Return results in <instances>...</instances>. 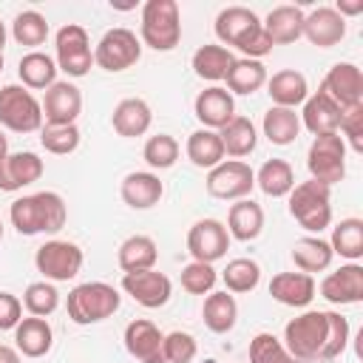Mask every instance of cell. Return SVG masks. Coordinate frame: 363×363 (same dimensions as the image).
Returning <instances> with one entry per match:
<instances>
[{"mask_svg": "<svg viewBox=\"0 0 363 363\" xmlns=\"http://www.w3.org/2000/svg\"><path fill=\"white\" fill-rule=\"evenodd\" d=\"M9 218L20 235H37V233H60L65 227L68 210L60 193L43 190L23 199H14L9 207Z\"/></svg>", "mask_w": 363, "mask_h": 363, "instance_id": "obj_1", "label": "cell"}, {"mask_svg": "<svg viewBox=\"0 0 363 363\" xmlns=\"http://www.w3.org/2000/svg\"><path fill=\"white\" fill-rule=\"evenodd\" d=\"M329 346V318L320 309H309L284 326V349L292 360H323Z\"/></svg>", "mask_w": 363, "mask_h": 363, "instance_id": "obj_2", "label": "cell"}, {"mask_svg": "<svg viewBox=\"0 0 363 363\" xmlns=\"http://www.w3.org/2000/svg\"><path fill=\"white\" fill-rule=\"evenodd\" d=\"M122 298L119 292L105 284V281H88V284H79L68 292V318L79 326H88V323H99L105 318H111L116 309H119Z\"/></svg>", "mask_w": 363, "mask_h": 363, "instance_id": "obj_3", "label": "cell"}, {"mask_svg": "<svg viewBox=\"0 0 363 363\" xmlns=\"http://www.w3.org/2000/svg\"><path fill=\"white\" fill-rule=\"evenodd\" d=\"M289 216L309 233H320L332 224V187L309 179L289 190Z\"/></svg>", "mask_w": 363, "mask_h": 363, "instance_id": "obj_4", "label": "cell"}, {"mask_svg": "<svg viewBox=\"0 0 363 363\" xmlns=\"http://www.w3.org/2000/svg\"><path fill=\"white\" fill-rule=\"evenodd\" d=\"M142 43L153 51H173L182 40V17L176 0H147L142 9Z\"/></svg>", "mask_w": 363, "mask_h": 363, "instance_id": "obj_5", "label": "cell"}, {"mask_svg": "<svg viewBox=\"0 0 363 363\" xmlns=\"http://www.w3.org/2000/svg\"><path fill=\"white\" fill-rule=\"evenodd\" d=\"M0 125L14 133H34L43 128V105L23 85L0 88Z\"/></svg>", "mask_w": 363, "mask_h": 363, "instance_id": "obj_6", "label": "cell"}, {"mask_svg": "<svg viewBox=\"0 0 363 363\" xmlns=\"http://www.w3.org/2000/svg\"><path fill=\"white\" fill-rule=\"evenodd\" d=\"M306 167L309 176L326 187L343 182L346 176V142L340 133H320L312 139L309 153H306Z\"/></svg>", "mask_w": 363, "mask_h": 363, "instance_id": "obj_7", "label": "cell"}, {"mask_svg": "<svg viewBox=\"0 0 363 363\" xmlns=\"http://www.w3.org/2000/svg\"><path fill=\"white\" fill-rule=\"evenodd\" d=\"M54 48H57V71H65L68 77H85L94 65V51H91V40L88 31L77 23H65L57 37H54Z\"/></svg>", "mask_w": 363, "mask_h": 363, "instance_id": "obj_8", "label": "cell"}, {"mask_svg": "<svg viewBox=\"0 0 363 363\" xmlns=\"http://www.w3.org/2000/svg\"><path fill=\"white\" fill-rule=\"evenodd\" d=\"M82 261H85L82 250L74 241H62V238H51L40 244L34 252V267L48 281H71L82 269Z\"/></svg>", "mask_w": 363, "mask_h": 363, "instance_id": "obj_9", "label": "cell"}, {"mask_svg": "<svg viewBox=\"0 0 363 363\" xmlns=\"http://www.w3.org/2000/svg\"><path fill=\"white\" fill-rule=\"evenodd\" d=\"M142 57V43L130 28H111L94 48V62L105 71H125Z\"/></svg>", "mask_w": 363, "mask_h": 363, "instance_id": "obj_10", "label": "cell"}, {"mask_svg": "<svg viewBox=\"0 0 363 363\" xmlns=\"http://www.w3.org/2000/svg\"><path fill=\"white\" fill-rule=\"evenodd\" d=\"M207 193L213 196V199H224V201H230V199H247L250 193H252V187H255V173H252V167L247 164V162H241V159H227V162H221V164H216L210 173H207Z\"/></svg>", "mask_w": 363, "mask_h": 363, "instance_id": "obj_11", "label": "cell"}, {"mask_svg": "<svg viewBox=\"0 0 363 363\" xmlns=\"http://www.w3.org/2000/svg\"><path fill=\"white\" fill-rule=\"evenodd\" d=\"M187 250H190L193 261L213 264V261H218V258L227 255V250H230V233H227V227L218 218H201L187 233Z\"/></svg>", "mask_w": 363, "mask_h": 363, "instance_id": "obj_12", "label": "cell"}, {"mask_svg": "<svg viewBox=\"0 0 363 363\" xmlns=\"http://www.w3.org/2000/svg\"><path fill=\"white\" fill-rule=\"evenodd\" d=\"M320 91L340 108H354V105H363V74L354 62H335L329 68V74L323 77V85Z\"/></svg>", "mask_w": 363, "mask_h": 363, "instance_id": "obj_13", "label": "cell"}, {"mask_svg": "<svg viewBox=\"0 0 363 363\" xmlns=\"http://www.w3.org/2000/svg\"><path fill=\"white\" fill-rule=\"evenodd\" d=\"M122 289L136 301L142 303L145 309H159L170 301V292H173V284L164 272H156V269H142V272H125L122 275Z\"/></svg>", "mask_w": 363, "mask_h": 363, "instance_id": "obj_14", "label": "cell"}, {"mask_svg": "<svg viewBox=\"0 0 363 363\" xmlns=\"http://www.w3.org/2000/svg\"><path fill=\"white\" fill-rule=\"evenodd\" d=\"M162 343H164L162 329L147 318H136L125 326V349L139 363H164Z\"/></svg>", "mask_w": 363, "mask_h": 363, "instance_id": "obj_15", "label": "cell"}, {"mask_svg": "<svg viewBox=\"0 0 363 363\" xmlns=\"http://www.w3.org/2000/svg\"><path fill=\"white\" fill-rule=\"evenodd\" d=\"M43 119L45 125H74L82 111V94L71 82H54L43 96Z\"/></svg>", "mask_w": 363, "mask_h": 363, "instance_id": "obj_16", "label": "cell"}, {"mask_svg": "<svg viewBox=\"0 0 363 363\" xmlns=\"http://www.w3.org/2000/svg\"><path fill=\"white\" fill-rule=\"evenodd\" d=\"M320 295L335 306L360 303L363 301V267L357 261H352V264H343L340 269L329 272L320 281Z\"/></svg>", "mask_w": 363, "mask_h": 363, "instance_id": "obj_17", "label": "cell"}, {"mask_svg": "<svg viewBox=\"0 0 363 363\" xmlns=\"http://www.w3.org/2000/svg\"><path fill=\"white\" fill-rule=\"evenodd\" d=\"M193 113H196V119H199L207 130H221V128L235 116L233 94H230L227 88L210 85V88H204V91L196 96Z\"/></svg>", "mask_w": 363, "mask_h": 363, "instance_id": "obj_18", "label": "cell"}, {"mask_svg": "<svg viewBox=\"0 0 363 363\" xmlns=\"http://www.w3.org/2000/svg\"><path fill=\"white\" fill-rule=\"evenodd\" d=\"M43 159L31 150H20V153H6L0 159V190L14 193L23 190L26 184H34L43 176Z\"/></svg>", "mask_w": 363, "mask_h": 363, "instance_id": "obj_19", "label": "cell"}, {"mask_svg": "<svg viewBox=\"0 0 363 363\" xmlns=\"http://www.w3.org/2000/svg\"><path fill=\"white\" fill-rule=\"evenodd\" d=\"M258 28H261V20H258V14H255L252 9H247V6H227V9H221L218 17H216V37H218L224 45L241 48V43H244L250 34H255Z\"/></svg>", "mask_w": 363, "mask_h": 363, "instance_id": "obj_20", "label": "cell"}, {"mask_svg": "<svg viewBox=\"0 0 363 363\" xmlns=\"http://www.w3.org/2000/svg\"><path fill=\"white\" fill-rule=\"evenodd\" d=\"M303 37L318 48H332L346 37V17H340L332 6H320L303 17Z\"/></svg>", "mask_w": 363, "mask_h": 363, "instance_id": "obj_21", "label": "cell"}, {"mask_svg": "<svg viewBox=\"0 0 363 363\" xmlns=\"http://www.w3.org/2000/svg\"><path fill=\"white\" fill-rule=\"evenodd\" d=\"M119 193H122V201H125L128 207H133V210H147V207L159 204V199H162V193H164V184H162L159 176L150 173V170H133V173H128V176L122 179Z\"/></svg>", "mask_w": 363, "mask_h": 363, "instance_id": "obj_22", "label": "cell"}, {"mask_svg": "<svg viewBox=\"0 0 363 363\" xmlns=\"http://www.w3.org/2000/svg\"><path fill=\"white\" fill-rule=\"evenodd\" d=\"M340 108L323 94V91H318V94H312V96H306V102H303V111H301V125L309 130V133H315V136H320V133H337V125H340Z\"/></svg>", "mask_w": 363, "mask_h": 363, "instance_id": "obj_23", "label": "cell"}, {"mask_svg": "<svg viewBox=\"0 0 363 363\" xmlns=\"http://www.w3.org/2000/svg\"><path fill=\"white\" fill-rule=\"evenodd\" d=\"M303 11L298 6H275L261 23L272 45H289L303 37Z\"/></svg>", "mask_w": 363, "mask_h": 363, "instance_id": "obj_24", "label": "cell"}, {"mask_svg": "<svg viewBox=\"0 0 363 363\" xmlns=\"http://www.w3.org/2000/svg\"><path fill=\"white\" fill-rule=\"evenodd\" d=\"M267 94H269L272 105H278V108H295V105H303L306 102L309 85H306V77L301 71L284 68V71H275L272 77H267Z\"/></svg>", "mask_w": 363, "mask_h": 363, "instance_id": "obj_25", "label": "cell"}, {"mask_svg": "<svg viewBox=\"0 0 363 363\" xmlns=\"http://www.w3.org/2000/svg\"><path fill=\"white\" fill-rule=\"evenodd\" d=\"M269 295L284 306H306L315 298V278L306 272H278L269 281Z\"/></svg>", "mask_w": 363, "mask_h": 363, "instance_id": "obj_26", "label": "cell"}, {"mask_svg": "<svg viewBox=\"0 0 363 363\" xmlns=\"http://www.w3.org/2000/svg\"><path fill=\"white\" fill-rule=\"evenodd\" d=\"M14 343H17V352L23 357H43L51 352V343H54V332H51V323L45 318H23L17 326H14Z\"/></svg>", "mask_w": 363, "mask_h": 363, "instance_id": "obj_27", "label": "cell"}, {"mask_svg": "<svg viewBox=\"0 0 363 363\" xmlns=\"http://www.w3.org/2000/svg\"><path fill=\"white\" fill-rule=\"evenodd\" d=\"M150 122H153L150 105H147L145 99H139V96H128V99H122V102L113 108V116H111L113 130H116L119 136H128V139L147 133Z\"/></svg>", "mask_w": 363, "mask_h": 363, "instance_id": "obj_28", "label": "cell"}, {"mask_svg": "<svg viewBox=\"0 0 363 363\" xmlns=\"http://www.w3.org/2000/svg\"><path fill=\"white\" fill-rule=\"evenodd\" d=\"M264 230V210L252 199H238L227 213V233L238 241H252Z\"/></svg>", "mask_w": 363, "mask_h": 363, "instance_id": "obj_29", "label": "cell"}, {"mask_svg": "<svg viewBox=\"0 0 363 363\" xmlns=\"http://www.w3.org/2000/svg\"><path fill=\"white\" fill-rule=\"evenodd\" d=\"M116 261L122 267V272H142V269H153L159 261V247L150 235H130L119 244Z\"/></svg>", "mask_w": 363, "mask_h": 363, "instance_id": "obj_30", "label": "cell"}, {"mask_svg": "<svg viewBox=\"0 0 363 363\" xmlns=\"http://www.w3.org/2000/svg\"><path fill=\"white\" fill-rule=\"evenodd\" d=\"M335 252L329 247V241H323L320 235H306V238H298L295 247H292V261L301 272L312 275V272H323L329 269Z\"/></svg>", "mask_w": 363, "mask_h": 363, "instance_id": "obj_31", "label": "cell"}, {"mask_svg": "<svg viewBox=\"0 0 363 363\" xmlns=\"http://www.w3.org/2000/svg\"><path fill=\"white\" fill-rule=\"evenodd\" d=\"M233 62H235L233 51L224 45H213V43L196 48V54H193V71H196V77H201L207 82H221L227 77V71L233 68Z\"/></svg>", "mask_w": 363, "mask_h": 363, "instance_id": "obj_32", "label": "cell"}, {"mask_svg": "<svg viewBox=\"0 0 363 363\" xmlns=\"http://www.w3.org/2000/svg\"><path fill=\"white\" fill-rule=\"evenodd\" d=\"M218 136H221L224 153L235 156V159L238 156H250L255 150V145H258V133H255L252 119L250 116H238V113L218 130Z\"/></svg>", "mask_w": 363, "mask_h": 363, "instance_id": "obj_33", "label": "cell"}, {"mask_svg": "<svg viewBox=\"0 0 363 363\" xmlns=\"http://www.w3.org/2000/svg\"><path fill=\"white\" fill-rule=\"evenodd\" d=\"M187 159L196 164V167H207L213 170L216 164L224 162V145H221V136L216 130H207V128H199L187 136Z\"/></svg>", "mask_w": 363, "mask_h": 363, "instance_id": "obj_34", "label": "cell"}, {"mask_svg": "<svg viewBox=\"0 0 363 363\" xmlns=\"http://www.w3.org/2000/svg\"><path fill=\"white\" fill-rule=\"evenodd\" d=\"M255 184L269 199L289 196V190L295 187V170H292V164L286 159H267L261 164V170L255 173Z\"/></svg>", "mask_w": 363, "mask_h": 363, "instance_id": "obj_35", "label": "cell"}, {"mask_svg": "<svg viewBox=\"0 0 363 363\" xmlns=\"http://www.w3.org/2000/svg\"><path fill=\"white\" fill-rule=\"evenodd\" d=\"M201 315H204V326H207L210 332L224 335V332H230V329L235 326L238 303H235V298H233L227 289H224V292H210V295L204 298Z\"/></svg>", "mask_w": 363, "mask_h": 363, "instance_id": "obj_36", "label": "cell"}, {"mask_svg": "<svg viewBox=\"0 0 363 363\" xmlns=\"http://www.w3.org/2000/svg\"><path fill=\"white\" fill-rule=\"evenodd\" d=\"M264 136L272 142V145H292L301 133V119L295 113V108H278L272 105L267 113H264Z\"/></svg>", "mask_w": 363, "mask_h": 363, "instance_id": "obj_37", "label": "cell"}, {"mask_svg": "<svg viewBox=\"0 0 363 363\" xmlns=\"http://www.w3.org/2000/svg\"><path fill=\"white\" fill-rule=\"evenodd\" d=\"M17 74L26 88H51L57 82V62L43 51H28L17 65Z\"/></svg>", "mask_w": 363, "mask_h": 363, "instance_id": "obj_38", "label": "cell"}, {"mask_svg": "<svg viewBox=\"0 0 363 363\" xmlns=\"http://www.w3.org/2000/svg\"><path fill=\"white\" fill-rule=\"evenodd\" d=\"M227 88L230 94H255L261 85H267V68L261 60H235L227 71Z\"/></svg>", "mask_w": 363, "mask_h": 363, "instance_id": "obj_39", "label": "cell"}, {"mask_svg": "<svg viewBox=\"0 0 363 363\" xmlns=\"http://www.w3.org/2000/svg\"><path fill=\"white\" fill-rule=\"evenodd\" d=\"M332 252H337L340 258L357 261L363 255V221L360 218H343L332 227V238H329Z\"/></svg>", "mask_w": 363, "mask_h": 363, "instance_id": "obj_40", "label": "cell"}, {"mask_svg": "<svg viewBox=\"0 0 363 363\" xmlns=\"http://www.w3.org/2000/svg\"><path fill=\"white\" fill-rule=\"evenodd\" d=\"M221 281H224L227 292H252L261 281V267L252 258H233L224 267Z\"/></svg>", "mask_w": 363, "mask_h": 363, "instance_id": "obj_41", "label": "cell"}, {"mask_svg": "<svg viewBox=\"0 0 363 363\" xmlns=\"http://www.w3.org/2000/svg\"><path fill=\"white\" fill-rule=\"evenodd\" d=\"M11 37L20 43V45H43L45 37H48V23L40 11L28 9V11H20L11 23Z\"/></svg>", "mask_w": 363, "mask_h": 363, "instance_id": "obj_42", "label": "cell"}, {"mask_svg": "<svg viewBox=\"0 0 363 363\" xmlns=\"http://www.w3.org/2000/svg\"><path fill=\"white\" fill-rule=\"evenodd\" d=\"M40 145L54 156H68L79 147V128L77 125H43Z\"/></svg>", "mask_w": 363, "mask_h": 363, "instance_id": "obj_43", "label": "cell"}, {"mask_svg": "<svg viewBox=\"0 0 363 363\" xmlns=\"http://www.w3.org/2000/svg\"><path fill=\"white\" fill-rule=\"evenodd\" d=\"M142 159L147 162V167L153 170H167L176 164L179 159V142L170 136V133H156L145 142L142 147Z\"/></svg>", "mask_w": 363, "mask_h": 363, "instance_id": "obj_44", "label": "cell"}, {"mask_svg": "<svg viewBox=\"0 0 363 363\" xmlns=\"http://www.w3.org/2000/svg\"><path fill=\"white\" fill-rule=\"evenodd\" d=\"M23 306L28 309V315L34 318H48L57 306H60V292L54 284L48 281H34L26 286L23 292Z\"/></svg>", "mask_w": 363, "mask_h": 363, "instance_id": "obj_45", "label": "cell"}, {"mask_svg": "<svg viewBox=\"0 0 363 363\" xmlns=\"http://www.w3.org/2000/svg\"><path fill=\"white\" fill-rule=\"evenodd\" d=\"M250 363H295V360L275 335L258 332L250 340Z\"/></svg>", "mask_w": 363, "mask_h": 363, "instance_id": "obj_46", "label": "cell"}, {"mask_svg": "<svg viewBox=\"0 0 363 363\" xmlns=\"http://www.w3.org/2000/svg\"><path fill=\"white\" fill-rule=\"evenodd\" d=\"M218 275L213 269V264H201V261H190L184 269H182V289L190 292V295H204L216 286Z\"/></svg>", "mask_w": 363, "mask_h": 363, "instance_id": "obj_47", "label": "cell"}, {"mask_svg": "<svg viewBox=\"0 0 363 363\" xmlns=\"http://www.w3.org/2000/svg\"><path fill=\"white\" fill-rule=\"evenodd\" d=\"M199 346H196V337L190 332H170L164 335V343H162V354H164V363H190L196 357Z\"/></svg>", "mask_w": 363, "mask_h": 363, "instance_id": "obj_48", "label": "cell"}, {"mask_svg": "<svg viewBox=\"0 0 363 363\" xmlns=\"http://www.w3.org/2000/svg\"><path fill=\"white\" fill-rule=\"evenodd\" d=\"M337 130L343 133L340 139L352 145L354 153H363V105H354V108H346L340 113V125Z\"/></svg>", "mask_w": 363, "mask_h": 363, "instance_id": "obj_49", "label": "cell"}, {"mask_svg": "<svg viewBox=\"0 0 363 363\" xmlns=\"http://www.w3.org/2000/svg\"><path fill=\"white\" fill-rule=\"evenodd\" d=\"M326 318H329V346H326L323 360H335L349 346V320L340 312H326Z\"/></svg>", "mask_w": 363, "mask_h": 363, "instance_id": "obj_50", "label": "cell"}, {"mask_svg": "<svg viewBox=\"0 0 363 363\" xmlns=\"http://www.w3.org/2000/svg\"><path fill=\"white\" fill-rule=\"evenodd\" d=\"M23 320V303L11 292H0V332L14 329Z\"/></svg>", "mask_w": 363, "mask_h": 363, "instance_id": "obj_51", "label": "cell"}, {"mask_svg": "<svg viewBox=\"0 0 363 363\" xmlns=\"http://www.w3.org/2000/svg\"><path fill=\"white\" fill-rule=\"evenodd\" d=\"M241 54H247V60H261V57H267L269 51H272V43H269V37H267V31H264V26L255 31V34H250L244 43H241V48H238Z\"/></svg>", "mask_w": 363, "mask_h": 363, "instance_id": "obj_52", "label": "cell"}, {"mask_svg": "<svg viewBox=\"0 0 363 363\" xmlns=\"http://www.w3.org/2000/svg\"><path fill=\"white\" fill-rule=\"evenodd\" d=\"M335 11L343 17V14H360L363 11V0H354V3H346V0H340L337 6H335Z\"/></svg>", "mask_w": 363, "mask_h": 363, "instance_id": "obj_53", "label": "cell"}, {"mask_svg": "<svg viewBox=\"0 0 363 363\" xmlns=\"http://www.w3.org/2000/svg\"><path fill=\"white\" fill-rule=\"evenodd\" d=\"M0 363H20V352L6 346V343H0Z\"/></svg>", "mask_w": 363, "mask_h": 363, "instance_id": "obj_54", "label": "cell"}, {"mask_svg": "<svg viewBox=\"0 0 363 363\" xmlns=\"http://www.w3.org/2000/svg\"><path fill=\"white\" fill-rule=\"evenodd\" d=\"M9 153V142H6V136H3V130H0V159Z\"/></svg>", "mask_w": 363, "mask_h": 363, "instance_id": "obj_55", "label": "cell"}, {"mask_svg": "<svg viewBox=\"0 0 363 363\" xmlns=\"http://www.w3.org/2000/svg\"><path fill=\"white\" fill-rule=\"evenodd\" d=\"M3 45H6V26H3V20H0V51H3Z\"/></svg>", "mask_w": 363, "mask_h": 363, "instance_id": "obj_56", "label": "cell"}, {"mask_svg": "<svg viewBox=\"0 0 363 363\" xmlns=\"http://www.w3.org/2000/svg\"><path fill=\"white\" fill-rule=\"evenodd\" d=\"M0 71H3V51H0Z\"/></svg>", "mask_w": 363, "mask_h": 363, "instance_id": "obj_57", "label": "cell"}, {"mask_svg": "<svg viewBox=\"0 0 363 363\" xmlns=\"http://www.w3.org/2000/svg\"><path fill=\"white\" fill-rule=\"evenodd\" d=\"M0 238H3V221H0Z\"/></svg>", "mask_w": 363, "mask_h": 363, "instance_id": "obj_58", "label": "cell"}]
</instances>
